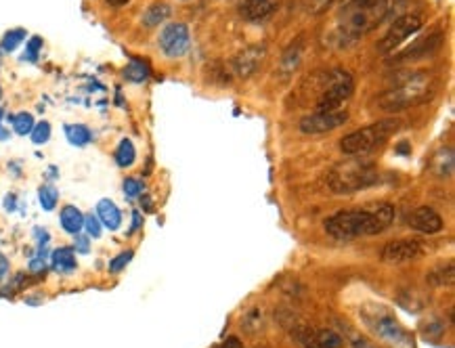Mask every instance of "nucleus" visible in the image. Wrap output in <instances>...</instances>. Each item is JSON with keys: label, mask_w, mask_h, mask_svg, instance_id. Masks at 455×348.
<instances>
[{"label": "nucleus", "mask_w": 455, "mask_h": 348, "mask_svg": "<svg viewBox=\"0 0 455 348\" xmlns=\"http://www.w3.org/2000/svg\"><path fill=\"white\" fill-rule=\"evenodd\" d=\"M395 223V205L380 201L369 210H344L325 221V233L338 241L384 233Z\"/></svg>", "instance_id": "nucleus-1"}, {"label": "nucleus", "mask_w": 455, "mask_h": 348, "mask_svg": "<svg viewBox=\"0 0 455 348\" xmlns=\"http://www.w3.org/2000/svg\"><path fill=\"white\" fill-rule=\"evenodd\" d=\"M397 0H350L342 9V21L338 26L340 46L357 42L363 34L371 32L391 17Z\"/></svg>", "instance_id": "nucleus-2"}, {"label": "nucleus", "mask_w": 455, "mask_h": 348, "mask_svg": "<svg viewBox=\"0 0 455 348\" xmlns=\"http://www.w3.org/2000/svg\"><path fill=\"white\" fill-rule=\"evenodd\" d=\"M432 95V76L428 72H405L380 97L375 105L384 113H399L409 107L422 105Z\"/></svg>", "instance_id": "nucleus-3"}, {"label": "nucleus", "mask_w": 455, "mask_h": 348, "mask_svg": "<svg viewBox=\"0 0 455 348\" xmlns=\"http://www.w3.org/2000/svg\"><path fill=\"white\" fill-rule=\"evenodd\" d=\"M377 181H380V172L377 168L361 158H348L340 164H336L328 176V189L336 195H350L357 191H363L367 187H373Z\"/></svg>", "instance_id": "nucleus-4"}, {"label": "nucleus", "mask_w": 455, "mask_h": 348, "mask_svg": "<svg viewBox=\"0 0 455 348\" xmlns=\"http://www.w3.org/2000/svg\"><path fill=\"white\" fill-rule=\"evenodd\" d=\"M317 82V101L313 111H334L342 109L344 103L353 97L355 93V78L350 72L342 67L330 69L325 74L315 76Z\"/></svg>", "instance_id": "nucleus-5"}, {"label": "nucleus", "mask_w": 455, "mask_h": 348, "mask_svg": "<svg viewBox=\"0 0 455 348\" xmlns=\"http://www.w3.org/2000/svg\"><path fill=\"white\" fill-rule=\"evenodd\" d=\"M399 128H401V120H397V118H386L380 122H373L369 126H363V128L346 134L340 141V149L353 158L367 156L373 149L382 147Z\"/></svg>", "instance_id": "nucleus-6"}, {"label": "nucleus", "mask_w": 455, "mask_h": 348, "mask_svg": "<svg viewBox=\"0 0 455 348\" xmlns=\"http://www.w3.org/2000/svg\"><path fill=\"white\" fill-rule=\"evenodd\" d=\"M363 319L367 323V327L377 336L386 340L389 344L393 346H399V348H411V338L409 333L403 329V325L391 315L384 311V306H375L373 311H365L363 313Z\"/></svg>", "instance_id": "nucleus-7"}, {"label": "nucleus", "mask_w": 455, "mask_h": 348, "mask_svg": "<svg viewBox=\"0 0 455 348\" xmlns=\"http://www.w3.org/2000/svg\"><path fill=\"white\" fill-rule=\"evenodd\" d=\"M422 26H424V24H422V17L416 15V13H407V15L395 19V24L389 28V32L384 34V38L377 42V51L384 53V55L393 53V51H395L397 46H401L407 38L416 36V34L422 30Z\"/></svg>", "instance_id": "nucleus-8"}, {"label": "nucleus", "mask_w": 455, "mask_h": 348, "mask_svg": "<svg viewBox=\"0 0 455 348\" xmlns=\"http://www.w3.org/2000/svg\"><path fill=\"white\" fill-rule=\"evenodd\" d=\"M346 120H348L346 107L334 109V111H313L300 120L298 128L305 134H325V132H332V130L340 128L342 124H346Z\"/></svg>", "instance_id": "nucleus-9"}, {"label": "nucleus", "mask_w": 455, "mask_h": 348, "mask_svg": "<svg viewBox=\"0 0 455 348\" xmlns=\"http://www.w3.org/2000/svg\"><path fill=\"white\" fill-rule=\"evenodd\" d=\"M440 44H443V34L434 32V34H428L424 38L413 40L411 46L403 48L401 53H397L395 57H391L386 61L391 65H407V63H413V61H420V59H428L440 48Z\"/></svg>", "instance_id": "nucleus-10"}, {"label": "nucleus", "mask_w": 455, "mask_h": 348, "mask_svg": "<svg viewBox=\"0 0 455 348\" xmlns=\"http://www.w3.org/2000/svg\"><path fill=\"white\" fill-rule=\"evenodd\" d=\"M189 30L185 24H168L162 32H160V48L166 57L179 59L189 51Z\"/></svg>", "instance_id": "nucleus-11"}, {"label": "nucleus", "mask_w": 455, "mask_h": 348, "mask_svg": "<svg viewBox=\"0 0 455 348\" xmlns=\"http://www.w3.org/2000/svg\"><path fill=\"white\" fill-rule=\"evenodd\" d=\"M265 57H267V46L265 44H250V46H246L244 51H240L233 57V63H231L233 65V74L238 78H242V80L252 78L260 69Z\"/></svg>", "instance_id": "nucleus-12"}, {"label": "nucleus", "mask_w": 455, "mask_h": 348, "mask_svg": "<svg viewBox=\"0 0 455 348\" xmlns=\"http://www.w3.org/2000/svg\"><path fill=\"white\" fill-rule=\"evenodd\" d=\"M422 246L416 239H397L382 248V260L389 264H403L420 258Z\"/></svg>", "instance_id": "nucleus-13"}, {"label": "nucleus", "mask_w": 455, "mask_h": 348, "mask_svg": "<svg viewBox=\"0 0 455 348\" xmlns=\"http://www.w3.org/2000/svg\"><path fill=\"white\" fill-rule=\"evenodd\" d=\"M409 227L418 233H424V235H434V233H440L445 223L440 219V214L434 210L430 205H420L413 210V214L409 217Z\"/></svg>", "instance_id": "nucleus-14"}, {"label": "nucleus", "mask_w": 455, "mask_h": 348, "mask_svg": "<svg viewBox=\"0 0 455 348\" xmlns=\"http://www.w3.org/2000/svg\"><path fill=\"white\" fill-rule=\"evenodd\" d=\"M302 55H305V38H296L285 51H283V55H281V59H279V69H277V74H279V78L285 82V80H289L296 72H298V67H300V63H302Z\"/></svg>", "instance_id": "nucleus-15"}, {"label": "nucleus", "mask_w": 455, "mask_h": 348, "mask_svg": "<svg viewBox=\"0 0 455 348\" xmlns=\"http://www.w3.org/2000/svg\"><path fill=\"white\" fill-rule=\"evenodd\" d=\"M279 7V0H246L242 5V17L248 21H262L273 15Z\"/></svg>", "instance_id": "nucleus-16"}, {"label": "nucleus", "mask_w": 455, "mask_h": 348, "mask_svg": "<svg viewBox=\"0 0 455 348\" xmlns=\"http://www.w3.org/2000/svg\"><path fill=\"white\" fill-rule=\"evenodd\" d=\"M97 217L99 223L103 227H107L109 231H116L122 225V214H120V208L111 201V199H101L97 203Z\"/></svg>", "instance_id": "nucleus-17"}, {"label": "nucleus", "mask_w": 455, "mask_h": 348, "mask_svg": "<svg viewBox=\"0 0 455 348\" xmlns=\"http://www.w3.org/2000/svg\"><path fill=\"white\" fill-rule=\"evenodd\" d=\"M453 280H455V271H453V262L449 260L447 264H440L436 268H432L428 275H426V282L434 288H449L453 286Z\"/></svg>", "instance_id": "nucleus-18"}, {"label": "nucleus", "mask_w": 455, "mask_h": 348, "mask_svg": "<svg viewBox=\"0 0 455 348\" xmlns=\"http://www.w3.org/2000/svg\"><path fill=\"white\" fill-rule=\"evenodd\" d=\"M61 225H63V229H65L67 233H71V235L80 233V231L84 229V214L78 210V208L65 205L63 210H61Z\"/></svg>", "instance_id": "nucleus-19"}, {"label": "nucleus", "mask_w": 455, "mask_h": 348, "mask_svg": "<svg viewBox=\"0 0 455 348\" xmlns=\"http://www.w3.org/2000/svg\"><path fill=\"white\" fill-rule=\"evenodd\" d=\"M289 333L300 348H319L315 342V329L307 323H292Z\"/></svg>", "instance_id": "nucleus-20"}, {"label": "nucleus", "mask_w": 455, "mask_h": 348, "mask_svg": "<svg viewBox=\"0 0 455 348\" xmlns=\"http://www.w3.org/2000/svg\"><path fill=\"white\" fill-rule=\"evenodd\" d=\"M170 17V7L166 3H154L143 15V26L145 28H156L160 24H164Z\"/></svg>", "instance_id": "nucleus-21"}, {"label": "nucleus", "mask_w": 455, "mask_h": 348, "mask_svg": "<svg viewBox=\"0 0 455 348\" xmlns=\"http://www.w3.org/2000/svg\"><path fill=\"white\" fill-rule=\"evenodd\" d=\"M432 172L440 178H449L453 174V149L447 147V149H440L436 156H434V162H432Z\"/></svg>", "instance_id": "nucleus-22"}, {"label": "nucleus", "mask_w": 455, "mask_h": 348, "mask_svg": "<svg viewBox=\"0 0 455 348\" xmlns=\"http://www.w3.org/2000/svg\"><path fill=\"white\" fill-rule=\"evenodd\" d=\"M315 342L319 348H344L346 340L334 329H315Z\"/></svg>", "instance_id": "nucleus-23"}, {"label": "nucleus", "mask_w": 455, "mask_h": 348, "mask_svg": "<svg viewBox=\"0 0 455 348\" xmlns=\"http://www.w3.org/2000/svg\"><path fill=\"white\" fill-rule=\"evenodd\" d=\"M53 268L59 273H69L75 268V258L69 248H59L53 252Z\"/></svg>", "instance_id": "nucleus-24"}, {"label": "nucleus", "mask_w": 455, "mask_h": 348, "mask_svg": "<svg viewBox=\"0 0 455 348\" xmlns=\"http://www.w3.org/2000/svg\"><path fill=\"white\" fill-rule=\"evenodd\" d=\"M242 323H244V329L248 333H256L265 327V311L260 306H252L246 311V315L242 317Z\"/></svg>", "instance_id": "nucleus-25"}, {"label": "nucleus", "mask_w": 455, "mask_h": 348, "mask_svg": "<svg viewBox=\"0 0 455 348\" xmlns=\"http://www.w3.org/2000/svg\"><path fill=\"white\" fill-rule=\"evenodd\" d=\"M136 160V152H134V145L130 138H122L118 149H116V162L120 168H130Z\"/></svg>", "instance_id": "nucleus-26"}, {"label": "nucleus", "mask_w": 455, "mask_h": 348, "mask_svg": "<svg viewBox=\"0 0 455 348\" xmlns=\"http://www.w3.org/2000/svg\"><path fill=\"white\" fill-rule=\"evenodd\" d=\"M65 134H67V141L71 145H78V147H82V145H87L91 141V130L87 126H82V124H69V126H65Z\"/></svg>", "instance_id": "nucleus-27"}, {"label": "nucleus", "mask_w": 455, "mask_h": 348, "mask_svg": "<svg viewBox=\"0 0 455 348\" xmlns=\"http://www.w3.org/2000/svg\"><path fill=\"white\" fill-rule=\"evenodd\" d=\"M124 78L130 80V82H143L149 78V67L147 63L139 61V59H132L126 67H124Z\"/></svg>", "instance_id": "nucleus-28"}, {"label": "nucleus", "mask_w": 455, "mask_h": 348, "mask_svg": "<svg viewBox=\"0 0 455 348\" xmlns=\"http://www.w3.org/2000/svg\"><path fill=\"white\" fill-rule=\"evenodd\" d=\"M38 197H40V203H42L44 210H53V208L57 205L59 193L55 191V187H51V185H44V187H40V193H38Z\"/></svg>", "instance_id": "nucleus-29"}, {"label": "nucleus", "mask_w": 455, "mask_h": 348, "mask_svg": "<svg viewBox=\"0 0 455 348\" xmlns=\"http://www.w3.org/2000/svg\"><path fill=\"white\" fill-rule=\"evenodd\" d=\"M13 126H15V132L17 134H30L32 132V128H34V118L30 116V113H17L15 118H13Z\"/></svg>", "instance_id": "nucleus-30"}, {"label": "nucleus", "mask_w": 455, "mask_h": 348, "mask_svg": "<svg viewBox=\"0 0 455 348\" xmlns=\"http://www.w3.org/2000/svg\"><path fill=\"white\" fill-rule=\"evenodd\" d=\"M48 136H51V126H48V122H38V124H34V128H32V141H34L36 145H44V143L48 141Z\"/></svg>", "instance_id": "nucleus-31"}, {"label": "nucleus", "mask_w": 455, "mask_h": 348, "mask_svg": "<svg viewBox=\"0 0 455 348\" xmlns=\"http://www.w3.org/2000/svg\"><path fill=\"white\" fill-rule=\"evenodd\" d=\"M24 38H26V32H24V30H13V32L5 34V38H3V48H5V51H15V48L21 44Z\"/></svg>", "instance_id": "nucleus-32"}, {"label": "nucleus", "mask_w": 455, "mask_h": 348, "mask_svg": "<svg viewBox=\"0 0 455 348\" xmlns=\"http://www.w3.org/2000/svg\"><path fill=\"white\" fill-rule=\"evenodd\" d=\"M130 260H132V252H130V250H128V252H122L120 256H116V258L109 262V271H111V273H118V271H122Z\"/></svg>", "instance_id": "nucleus-33"}, {"label": "nucleus", "mask_w": 455, "mask_h": 348, "mask_svg": "<svg viewBox=\"0 0 455 348\" xmlns=\"http://www.w3.org/2000/svg\"><path fill=\"white\" fill-rule=\"evenodd\" d=\"M141 191H143V185H141L136 178H126V181H124V193H126L128 197H139Z\"/></svg>", "instance_id": "nucleus-34"}, {"label": "nucleus", "mask_w": 455, "mask_h": 348, "mask_svg": "<svg viewBox=\"0 0 455 348\" xmlns=\"http://www.w3.org/2000/svg\"><path fill=\"white\" fill-rule=\"evenodd\" d=\"M84 227H87V231L93 235V237H99L101 235V223H99V219L97 217H87L84 219Z\"/></svg>", "instance_id": "nucleus-35"}, {"label": "nucleus", "mask_w": 455, "mask_h": 348, "mask_svg": "<svg viewBox=\"0 0 455 348\" xmlns=\"http://www.w3.org/2000/svg\"><path fill=\"white\" fill-rule=\"evenodd\" d=\"M216 348H244V344L240 342V338H235V336H231V338H226L224 342H220Z\"/></svg>", "instance_id": "nucleus-36"}, {"label": "nucleus", "mask_w": 455, "mask_h": 348, "mask_svg": "<svg viewBox=\"0 0 455 348\" xmlns=\"http://www.w3.org/2000/svg\"><path fill=\"white\" fill-rule=\"evenodd\" d=\"M348 342H350L353 348H371L367 340H363V338H359V336H355V333L348 336Z\"/></svg>", "instance_id": "nucleus-37"}, {"label": "nucleus", "mask_w": 455, "mask_h": 348, "mask_svg": "<svg viewBox=\"0 0 455 348\" xmlns=\"http://www.w3.org/2000/svg\"><path fill=\"white\" fill-rule=\"evenodd\" d=\"M126 3H130V0H107V5L114 7V9H120V7H124Z\"/></svg>", "instance_id": "nucleus-38"}, {"label": "nucleus", "mask_w": 455, "mask_h": 348, "mask_svg": "<svg viewBox=\"0 0 455 348\" xmlns=\"http://www.w3.org/2000/svg\"><path fill=\"white\" fill-rule=\"evenodd\" d=\"M7 271H9V264H7V260L3 256H0V280H3Z\"/></svg>", "instance_id": "nucleus-39"}, {"label": "nucleus", "mask_w": 455, "mask_h": 348, "mask_svg": "<svg viewBox=\"0 0 455 348\" xmlns=\"http://www.w3.org/2000/svg\"><path fill=\"white\" fill-rule=\"evenodd\" d=\"M78 250H80V252H89V239H87V237H80V239H78Z\"/></svg>", "instance_id": "nucleus-40"}]
</instances>
